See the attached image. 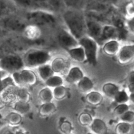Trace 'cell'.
Instances as JSON below:
<instances>
[{
  "mask_svg": "<svg viewBox=\"0 0 134 134\" xmlns=\"http://www.w3.org/2000/svg\"><path fill=\"white\" fill-rule=\"evenodd\" d=\"M68 30L79 40L87 35L86 17L85 10L66 9L61 14Z\"/></svg>",
  "mask_w": 134,
  "mask_h": 134,
  "instance_id": "6da1fadb",
  "label": "cell"
},
{
  "mask_svg": "<svg viewBox=\"0 0 134 134\" xmlns=\"http://www.w3.org/2000/svg\"><path fill=\"white\" fill-rule=\"evenodd\" d=\"M24 18L29 24L41 26H51L57 22V14L44 10L24 12Z\"/></svg>",
  "mask_w": 134,
  "mask_h": 134,
  "instance_id": "7a4b0ae2",
  "label": "cell"
},
{
  "mask_svg": "<svg viewBox=\"0 0 134 134\" xmlns=\"http://www.w3.org/2000/svg\"><path fill=\"white\" fill-rule=\"evenodd\" d=\"M52 58L51 53L45 50L32 49L27 51L23 58L25 67L28 69L39 68L48 64Z\"/></svg>",
  "mask_w": 134,
  "mask_h": 134,
  "instance_id": "3957f363",
  "label": "cell"
},
{
  "mask_svg": "<svg viewBox=\"0 0 134 134\" xmlns=\"http://www.w3.org/2000/svg\"><path fill=\"white\" fill-rule=\"evenodd\" d=\"M25 68L23 58L18 55L7 54L0 58V69L7 74H13Z\"/></svg>",
  "mask_w": 134,
  "mask_h": 134,
  "instance_id": "277c9868",
  "label": "cell"
},
{
  "mask_svg": "<svg viewBox=\"0 0 134 134\" xmlns=\"http://www.w3.org/2000/svg\"><path fill=\"white\" fill-rule=\"evenodd\" d=\"M79 45L83 48L86 57V62L92 65L98 64V47L99 44L88 35L83 37L79 40Z\"/></svg>",
  "mask_w": 134,
  "mask_h": 134,
  "instance_id": "5b68a950",
  "label": "cell"
},
{
  "mask_svg": "<svg viewBox=\"0 0 134 134\" xmlns=\"http://www.w3.org/2000/svg\"><path fill=\"white\" fill-rule=\"evenodd\" d=\"M16 11L5 16L0 20V25L5 30L10 31H22L23 32L25 27L27 26L26 20L24 16L23 18L16 15Z\"/></svg>",
  "mask_w": 134,
  "mask_h": 134,
  "instance_id": "8992f818",
  "label": "cell"
},
{
  "mask_svg": "<svg viewBox=\"0 0 134 134\" xmlns=\"http://www.w3.org/2000/svg\"><path fill=\"white\" fill-rule=\"evenodd\" d=\"M58 41L60 45L67 51L80 46L78 39H76L68 29L60 30L58 35Z\"/></svg>",
  "mask_w": 134,
  "mask_h": 134,
  "instance_id": "52a82bcc",
  "label": "cell"
},
{
  "mask_svg": "<svg viewBox=\"0 0 134 134\" xmlns=\"http://www.w3.org/2000/svg\"><path fill=\"white\" fill-rule=\"evenodd\" d=\"M103 26L104 25L97 21L86 18L87 35L96 41L99 45H102V36Z\"/></svg>",
  "mask_w": 134,
  "mask_h": 134,
  "instance_id": "ba28073f",
  "label": "cell"
},
{
  "mask_svg": "<svg viewBox=\"0 0 134 134\" xmlns=\"http://www.w3.org/2000/svg\"><path fill=\"white\" fill-rule=\"evenodd\" d=\"M118 62L120 64H129L134 60V44H127L120 47L117 54Z\"/></svg>",
  "mask_w": 134,
  "mask_h": 134,
  "instance_id": "9c48e42d",
  "label": "cell"
},
{
  "mask_svg": "<svg viewBox=\"0 0 134 134\" xmlns=\"http://www.w3.org/2000/svg\"><path fill=\"white\" fill-rule=\"evenodd\" d=\"M119 30L112 24H107L103 26L102 36V44L105 42L112 39H119Z\"/></svg>",
  "mask_w": 134,
  "mask_h": 134,
  "instance_id": "30bf717a",
  "label": "cell"
},
{
  "mask_svg": "<svg viewBox=\"0 0 134 134\" xmlns=\"http://www.w3.org/2000/svg\"><path fill=\"white\" fill-rule=\"evenodd\" d=\"M51 67L55 73H65L69 70V64L68 60L63 57H56L54 59L51 63Z\"/></svg>",
  "mask_w": 134,
  "mask_h": 134,
  "instance_id": "8fae6325",
  "label": "cell"
},
{
  "mask_svg": "<svg viewBox=\"0 0 134 134\" xmlns=\"http://www.w3.org/2000/svg\"><path fill=\"white\" fill-rule=\"evenodd\" d=\"M120 42L117 39H112L105 42L103 44V51L109 56H117L120 49Z\"/></svg>",
  "mask_w": 134,
  "mask_h": 134,
  "instance_id": "7c38bea8",
  "label": "cell"
},
{
  "mask_svg": "<svg viewBox=\"0 0 134 134\" xmlns=\"http://www.w3.org/2000/svg\"><path fill=\"white\" fill-rule=\"evenodd\" d=\"M24 36L29 40L35 41L39 39L42 35L41 27L36 25L28 24L23 31Z\"/></svg>",
  "mask_w": 134,
  "mask_h": 134,
  "instance_id": "4fadbf2b",
  "label": "cell"
},
{
  "mask_svg": "<svg viewBox=\"0 0 134 134\" xmlns=\"http://www.w3.org/2000/svg\"><path fill=\"white\" fill-rule=\"evenodd\" d=\"M85 76L79 67L74 66L69 69L67 73L65 81L69 84H77Z\"/></svg>",
  "mask_w": 134,
  "mask_h": 134,
  "instance_id": "5bb4252c",
  "label": "cell"
},
{
  "mask_svg": "<svg viewBox=\"0 0 134 134\" xmlns=\"http://www.w3.org/2000/svg\"><path fill=\"white\" fill-rule=\"evenodd\" d=\"M20 76L23 86H33L37 81L35 73L30 69L24 68L20 71Z\"/></svg>",
  "mask_w": 134,
  "mask_h": 134,
  "instance_id": "9a60e30c",
  "label": "cell"
},
{
  "mask_svg": "<svg viewBox=\"0 0 134 134\" xmlns=\"http://www.w3.org/2000/svg\"><path fill=\"white\" fill-rule=\"evenodd\" d=\"M117 10L126 20L134 19V0H128Z\"/></svg>",
  "mask_w": 134,
  "mask_h": 134,
  "instance_id": "2e32d148",
  "label": "cell"
},
{
  "mask_svg": "<svg viewBox=\"0 0 134 134\" xmlns=\"http://www.w3.org/2000/svg\"><path fill=\"white\" fill-rule=\"evenodd\" d=\"M17 86H10L5 88L0 94V97L6 103H13L17 100L16 98Z\"/></svg>",
  "mask_w": 134,
  "mask_h": 134,
  "instance_id": "e0dca14e",
  "label": "cell"
},
{
  "mask_svg": "<svg viewBox=\"0 0 134 134\" xmlns=\"http://www.w3.org/2000/svg\"><path fill=\"white\" fill-rule=\"evenodd\" d=\"M90 129L94 134H106L107 132V126L104 120L96 118L93 119L90 125Z\"/></svg>",
  "mask_w": 134,
  "mask_h": 134,
  "instance_id": "ac0fdd59",
  "label": "cell"
},
{
  "mask_svg": "<svg viewBox=\"0 0 134 134\" xmlns=\"http://www.w3.org/2000/svg\"><path fill=\"white\" fill-rule=\"evenodd\" d=\"M69 54V56L75 61L77 62L83 63L86 62V57L85 51L81 46L73 48L69 51H67Z\"/></svg>",
  "mask_w": 134,
  "mask_h": 134,
  "instance_id": "d6986e66",
  "label": "cell"
},
{
  "mask_svg": "<svg viewBox=\"0 0 134 134\" xmlns=\"http://www.w3.org/2000/svg\"><path fill=\"white\" fill-rule=\"evenodd\" d=\"M94 86V84L93 81L90 79V77L87 76H84L83 78L77 83L78 90L81 92L86 94L92 91Z\"/></svg>",
  "mask_w": 134,
  "mask_h": 134,
  "instance_id": "ffe728a7",
  "label": "cell"
},
{
  "mask_svg": "<svg viewBox=\"0 0 134 134\" xmlns=\"http://www.w3.org/2000/svg\"><path fill=\"white\" fill-rule=\"evenodd\" d=\"M37 69V73L39 75V77L42 81H44V82L47 81L49 78L54 75L55 73L52 69L51 65L50 64H44V65L39 66Z\"/></svg>",
  "mask_w": 134,
  "mask_h": 134,
  "instance_id": "44dd1931",
  "label": "cell"
},
{
  "mask_svg": "<svg viewBox=\"0 0 134 134\" xmlns=\"http://www.w3.org/2000/svg\"><path fill=\"white\" fill-rule=\"evenodd\" d=\"M50 10L56 14H62L67 9L64 0H45Z\"/></svg>",
  "mask_w": 134,
  "mask_h": 134,
  "instance_id": "7402d4cb",
  "label": "cell"
},
{
  "mask_svg": "<svg viewBox=\"0 0 134 134\" xmlns=\"http://www.w3.org/2000/svg\"><path fill=\"white\" fill-rule=\"evenodd\" d=\"M17 10L10 0H0V20Z\"/></svg>",
  "mask_w": 134,
  "mask_h": 134,
  "instance_id": "603a6c76",
  "label": "cell"
},
{
  "mask_svg": "<svg viewBox=\"0 0 134 134\" xmlns=\"http://www.w3.org/2000/svg\"><path fill=\"white\" fill-rule=\"evenodd\" d=\"M16 9L23 10L24 12L34 10V4L31 0H10Z\"/></svg>",
  "mask_w": 134,
  "mask_h": 134,
  "instance_id": "cb8c5ba5",
  "label": "cell"
},
{
  "mask_svg": "<svg viewBox=\"0 0 134 134\" xmlns=\"http://www.w3.org/2000/svg\"><path fill=\"white\" fill-rule=\"evenodd\" d=\"M103 95L97 91H92L86 94V101L88 104L93 106L99 105L103 102Z\"/></svg>",
  "mask_w": 134,
  "mask_h": 134,
  "instance_id": "d4e9b609",
  "label": "cell"
},
{
  "mask_svg": "<svg viewBox=\"0 0 134 134\" xmlns=\"http://www.w3.org/2000/svg\"><path fill=\"white\" fill-rule=\"evenodd\" d=\"M56 111V106L53 102L43 103L39 109V114L41 116L47 117L51 116Z\"/></svg>",
  "mask_w": 134,
  "mask_h": 134,
  "instance_id": "484cf974",
  "label": "cell"
},
{
  "mask_svg": "<svg viewBox=\"0 0 134 134\" xmlns=\"http://www.w3.org/2000/svg\"><path fill=\"white\" fill-rule=\"evenodd\" d=\"M119 86L112 82H107L102 86V92L106 96L113 99L117 93L120 91Z\"/></svg>",
  "mask_w": 134,
  "mask_h": 134,
  "instance_id": "4316f807",
  "label": "cell"
},
{
  "mask_svg": "<svg viewBox=\"0 0 134 134\" xmlns=\"http://www.w3.org/2000/svg\"><path fill=\"white\" fill-rule=\"evenodd\" d=\"M67 9L85 10L88 0H64Z\"/></svg>",
  "mask_w": 134,
  "mask_h": 134,
  "instance_id": "83f0119b",
  "label": "cell"
},
{
  "mask_svg": "<svg viewBox=\"0 0 134 134\" xmlns=\"http://www.w3.org/2000/svg\"><path fill=\"white\" fill-rule=\"evenodd\" d=\"M39 97L40 100L43 102V103L52 102V100L54 99L53 91H52V89L47 87V86L43 88V89L40 90L39 93Z\"/></svg>",
  "mask_w": 134,
  "mask_h": 134,
  "instance_id": "f1b7e54d",
  "label": "cell"
},
{
  "mask_svg": "<svg viewBox=\"0 0 134 134\" xmlns=\"http://www.w3.org/2000/svg\"><path fill=\"white\" fill-rule=\"evenodd\" d=\"M45 85L47 87L54 89L58 86H62L64 85V79L60 76L54 75L46 81Z\"/></svg>",
  "mask_w": 134,
  "mask_h": 134,
  "instance_id": "f546056e",
  "label": "cell"
},
{
  "mask_svg": "<svg viewBox=\"0 0 134 134\" xmlns=\"http://www.w3.org/2000/svg\"><path fill=\"white\" fill-rule=\"evenodd\" d=\"M17 101L29 103L30 100V94L25 87H18L16 88Z\"/></svg>",
  "mask_w": 134,
  "mask_h": 134,
  "instance_id": "4dcf8cb0",
  "label": "cell"
},
{
  "mask_svg": "<svg viewBox=\"0 0 134 134\" xmlns=\"http://www.w3.org/2000/svg\"><path fill=\"white\" fill-rule=\"evenodd\" d=\"M14 109L20 115H24L30 111L31 105L29 103L16 101L14 104Z\"/></svg>",
  "mask_w": 134,
  "mask_h": 134,
  "instance_id": "1f68e13d",
  "label": "cell"
},
{
  "mask_svg": "<svg viewBox=\"0 0 134 134\" xmlns=\"http://www.w3.org/2000/svg\"><path fill=\"white\" fill-rule=\"evenodd\" d=\"M131 131L132 126L129 123L120 122L115 127V132L116 134H130Z\"/></svg>",
  "mask_w": 134,
  "mask_h": 134,
  "instance_id": "d6a6232c",
  "label": "cell"
},
{
  "mask_svg": "<svg viewBox=\"0 0 134 134\" xmlns=\"http://www.w3.org/2000/svg\"><path fill=\"white\" fill-rule=\"evenodd\" d=\"M52 91H53L54 98L57 100H62L67 96L68 94V90L64 85L55 88L52 90Z\"/></svg>",
  "mask_w": 134,
  "mask_h": 134,
  "instance_id": "836d02e7",
  "label": "cell"
},
{
  "mask_svg": "<svg viewBox=\"0 0 134 134\" xmlns=\"http://www.w3.org/2000/svg\"><path fill=\"white\" fill-rule=\"evenodd\" d=\"M113 99L117 105L126 103L129 101L130 96L124 90H120L115 96Z\"/></svg>",
  "mask_w": 134,
  "mask_h": 134,
  "instance_id": "e575fe53",
  "label": "cell"
},
{
  "mask_svg": "<svg viewBox=\"0 0 134 134\" xmlns=\"http://www.w3.org/2000/svg\"><path fill=\"white\" fill-rule=\"evenodd\" d=\"M7 121L10 125L17 126L21 123L22 120V115L17 112H12L9 114L7 117Z\"/></svg>",
  "mask_w": 134,
  "mask_h": 134,
  "instance_id": "d590c367",
  "label": "cell"
},
{
  "mask_svg": "<svg viewBox=\"0 0 134 134\" xmlns=\"http://www.w3.org/2000/svg\"><path fill=\"white\" fill-rule=\"evenodd\" d=\"M92 121V117L88 113H82L79 116V122L83 126H90Z\"/></svg>",
  "mask_w": 134,
  "mask_h": 134,
  "instance_id": "8d00e7d4",
  "label": "cell"
},
{
  "mask_svg": "<svg viewBox=\"0 0 134 134\" xmlns=\"http://www.w3.org/2000/svg\"><path fill=\"white\" fill-rule=\"evenodd\" d=\"M130 110V107L126 103H123V104H119L115 107L114 109V114L116 116L120 117L122 115H124L125 113Z\"/></svg>",
  "mask_w": 134,
  "mask_h": 134,
  "instance_id": "74e56055",
  "label": "cell"
},
{
  "mask_svg": "<svg viewBox=\"0 0 134 134\" xmlns=\"http://www.w3.org/2000/svg\"><path fill=\"white\" fill-rule=\"evenodd\" d=\"M31 1L34 4L35 10H44L51 11L45 0H31Z\"/></svg>",
  "mask_w": 134,
  "mask_h": 134,
  "instance_id": "f35d334b",
  "label": "cell"
},
{
  "mask_svg": "<svg viewBox=\"0 0 134 134\" xmlns=\"http://www.w3.org/2000/svg\"><path fill=\"white\" fill-rule=\"evenodd\" d=\"M60 130L64 134H71L73 130L71 123L68 120H64L60 124Z\"/></svg>",
  "mask_w": 134,
  "mask_h": 134,
  "instance_id": "ab89813d",
  "label": "cell"
},
{
  "mask_svg": "<svg viewBox=\"0 0 134 134\" xmlns=\"http://www.w3.org/2000/svg\"><path fill=\"white\" fill-rule=\"evenodd\" d=\"M119 118L121 120V122L131 124V123L134 122V112L129 110V111H127L126 113H125L124 115H122Z\"/></svg>",
  "mask_w": 134,
  "mask_h": 134,
  "instance_id": "60d3db41",
  "label": "cell"
},
{
  "mask_svg": "<svg viewBox=\"0 0 134 134\" xmlns=\"http://www.w3.org/2000/svg\"><path fill=\"white\" fill-rule=\"evenodd\" d=\"M127 27L134 32V19L131 20H127Z\"/></svg>",
  "mask_w": 134,
  "mask_h": 134,
  "instance_id": "b9f144b4",
  "label": "cell"
},
{
  "mask_svg": "<svg viewBox=\"0 0 134 134\" xmlns=\"http://www.w3.org/2000/svg\"><path fill=\"white\" fill-rule=\"evenodd\" d=\"M128 88L130 94L134 93V82H129Z\"/></svg>",
  "mask_w": 134,
  "mask_h": 134,
  "instance_id": "7bdbcfd3",
  "label": "cell"
},
{
  "mask_svg": "<svg viewBox=\"0 0 134 134\" xmlns=\"http://www.w3.org/2000/svg\"><path fill=\"white\" fill-rule=\"evenodd\" d=\"M128 79H129V82H134V71L131 72Z\"/></svg>",
  "mask_w": 134,
  "mask_h": 134,
  "instance_id": "ee69618b",
  "label": "cell"
},
{
  "mask_svg": "<svg viewBox=\"0 0 134 134\" xmlns=\"http://www.w3.org/2000/svg\"><path fill=\"white\" fill-rule=\"evenodd\" d=\"M6 104H7V103H5V102H4L2 98L0 97V109L4 108V107H5V106L6 105Z\"/></svg>",
  "mask_w": 134,
  "mask_h": 134,
  "instance_id": "f6af8a7d",
  "label": "cell"
},
{
  "mask_svg": "<svg viewBox=\"0 0 134 134\" xmlns=\"http://www.w3.org/2000/svg\"><path fill=\"white\" fill-rule=\"evenodd\" d=\"M7 76V73L3 71L0 69V80H2L4 77H5Z\"/></svg>",
  "mask_w": 134,
  "mask_h": 134,
  "instance_id": "bcb514c9",
  "label": "cell"
},
{
  "mask_svg": "<svg viewBox=\"0 0 134 134\" xmlns=\"http://www.w3.org/2000/svg\"><path fill=\"white\" fill-rule=\"evenodd\" d=\"M5 31H6V30L0 25V37H1L4 35V34L5 33Z\"/></svg>",
  "mask_w": 134,
  "mask_h": 134,
  "instance_id": "7dc6e473",
  "label": "cell"
},
{
  "mask_svg": "<svg viewBox=\"0 0 134 134\" xmlns=\"http://www.w3.org/2000/svg\"><path fill=\"white\" fill-rule=\"evenodd\" d=\"M4 89H5V86H4L3 83L2 82V80H0V94L3 91Z\"/></svg>",
  "mask_w": 134,
  "mask_h": 134,
  "instance_id": "c3c4849f",
  "label": "cell"
},
{
  "mask_svg": "<svg viewBox=\"0 0 134 134\" xmlns=\"http://www.w3.org/2000/svg\"><path fill=\"white\" fill-rule=\"evenodd\" d=\"M130 99L134 103V93L130 94Z\"/></svg>",
  "mask_w": 134,
  "mask_h": 134,
  "instance_id": "681fc988",
  "label": "cell"
},
{
  "mask_svg": "<svg viewBox=\"0 0 134 134\" xmlns=\"http://www.w3.org/2000/svg\"><path fill=\"white\" fill-rule=\"evenodd\" d=\"M15 133L16 134H26L24 132H22V131H17Z\"/></svg>",
  "mask_w": 134,
  "mask_h": 134,
  "instance_id": "f907efd6",
  "label": "cell"
},
{
  "mask_svg": "<svg viewBox=\"0 0 134 134\" xmlns=\"http://www.w3.org/2000/svg\"><path fill=\"white\" fill-rule=\"evenodd\" d=\"M5 134H16V133H13V132H8L7 133H6Z\"/></svg>",
  "mask_w": 134,
  "mask_h": 134,
  "instance_id": "816d5d0a",
  "label": "cell"
},
{
  "mask_svg": "<svg viewBox=\"0 0 134 134\" xmlns=\"http://www.w3.org/2000/svg\"><path fill=\"white\" fill-rule=\"evenodd\" d=\"M1 120H2V116H1V115L0 114V124H1Z\"/></svg>",
  "mask_w": 134,
  "mask_h": 134,
  "instance_id": "f5cc1de1",
  "label": "cell"
},
{
  "mask_svg": "<svg viewBox=\"0 0 134 134\" xmlns=\"http://www.w3.org/2000/svg\"><path fill=\"white\" fill-rule=\"evenodd\" d=\"M86 134H94V133H87Z\"/></svg>",
  "mask_w": 134,
  "mask_h": 134,
  "instance_id": "db71d44e",
  "label": "cell"
},
{
  "mask_svg": "<svg viewBox=\"0 0 134 134\" xmlns=\"http://www.w3.org/2000/svg\"><path fill=\"white\" fill-rule=\"evenodd\" d=\"M88 1H92V0H88Z\"/></svg>",
  "mask_w": 134,
  "mask_h": 134,
  "instance_id": "11a10c76",
  "label": "cell"
},
{
  "mask_svg": "<svg viewBox=\"0 0 134 134\" xmlns=\"http://www.w3.org/2000/svg\"><path fill=\"white\" fill-rule=\"evenodd\" d=\"M133 65H134V60H133Z\"/></svg>",
  "mask_w": 134,
  "mask_h": 134,
  "instance_id": "9f6ffc18",
  "label": "cell"
},
{
  "mask_svg": "<svg viewBox=\"0 0 134 134\" xmlns=\"http://www.w3.org/2000/svg\"><path fill=\"white\" fill-rule=\"evenodd\" d=\"M71 134H72V133H71Z\"/></svg>",
  "mask_w": 134,
  "mask_h": 134,
  "instance_id": "6f0895ef",
  "label": "cell"
}]
</instances>
